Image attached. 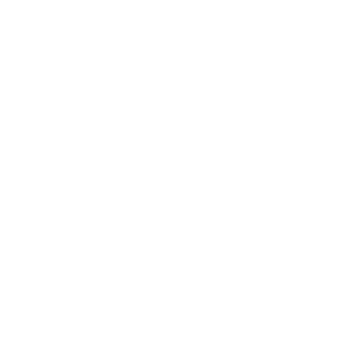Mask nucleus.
<instances>
[]
</instances>
